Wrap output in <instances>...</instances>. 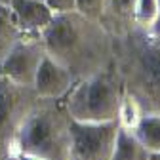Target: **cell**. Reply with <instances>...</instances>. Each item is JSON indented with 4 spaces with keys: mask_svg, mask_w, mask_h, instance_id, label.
Here are the masks:
<instances>
[{
    "mask_svg": "<svg viewBox=\"0 0 160 160\" xmlns=\"http://www.w3.org/2000/svg\"><path fill=\"white\" fill-rule=\"evenodd\" d=\"M151 32L156 34V36H160V0H158V17H156V23H154V27H152Z\"/></svg>",
    "mask_w": 160,
    "mask_h": 160,
    "instance_id": "cell-17",
    "label": "cell"
},
{
    "mask_svg": "<svg viewBox=\"0 0 160 160\" xmlns=\"http://www.w3.org/2000/svg\"><path fill=\"white\" fill-rule=\"evenodd\" d=\"M2 76H4V74H2V69H0V80H2Z\"/></svg>",
    "mask_w": 160,
    "mask_h": 160,
    "instance_id": "cell-22",
    "label": "cell"
},
{
    "mask_svg": "<svg viewBox=\"0 0 160 160\" xmlns=\"http://www.w3.org/2000/svg\"><path fill=\"white\" fill-rule=\"evenodd\" d=\"M6 160H19V158H17V154H10V156H8Z\"/></svg>",
    "mask_w": 160,
    "mask_h": 160,
    "instance_id": "cell-20",
    "label": "cell"
},
{
    "mask_svg": "<svg viewBox=\"0 0 160 160\" xmlns=\"http://www.w3.org/2000/svg\"><path fill=\"white\" fill-rule=\"evenodd\" d=\"M53 13H65L76 8V0H44Z\"/></svg>",
    "mask_w": 160,
    "mask_h": 160,
    "instance_id": "cell-16",
    "label": "cell"
},
{
    "mask_svg": "<svg viewBox=\"0 0 160 160\" xmlns=\"http://www.w3.org/2000/svg\"><path fill=\"white\" fill-rule=\"evenodd\" d=\"M133 6L135 0H105L103 13L99 17V23L112 36H124L133 27Z\"/></svg>",
    "mask_w": 160,
    "mask_h": 160,
    "instance_id": "cell-10",
    "label": "cell"
},
{
    "mask_svg": "<svg viewBox=\"0 0 160 160\" xmlns=\"http://www.w3.org/2000/svg\"><path fill=\"white\" fill-rule=\"evenodd\" d=\"M112 69H116L114 74L124 90L137 101L151 99L160 103V36L132 29L114 38Z\"/></svg>",
    "mask_w": 160,
    "mask_h": 160,
    "instance_id": "cell-2",
    "label": "cell"
},
{
    "mask_svg": "<svg viewBox=\"0 0 160 160\" xmlns=\"http://www.w3.org/2000/svg\"><path fill=\"white\" fill-rule=\"evenodd\" d=\"M46 50L40 34H21L8 55L0 61V69L6 78L21 86H32L34 74L44 59Z\"/></svg>",
    "mask_w": 160,
    "mask_h": 160,
    "instance_id": "cell-7",
    "label": "cell"
},
{
    "mask_svg": "<svg viewBox=\"0 0 160 160\" xmlns=\"http://www.w3.org/2000/svg\"><path fill=\"white\" fill-rule=\"evenodd\" d=\"M103 8H105V0H76V12L82 13L84 17L88 19H95L99 21V17L103 13Z\"/></svg>",
    "mask_w": 160,
    "mask_h": 160,
    "instance_id": "cell-15",
    "label": "cell"
},
{
    "mask_svg": "<svg viewBox=\"0 0 160 160\" xmlns=\"http://www.w3.org/2000/svg\"><path fill=\"white\" fill-rule=\"evenodd\" d=\"M19 36H21V31L15 23V17L10 6L0 2V61L8 55V52L13 48Z\"/></svg>",
    "mask_w": 160,
    "mask_h": 160,
    "instance_id": "cell-13",
    "label": "cell"
},
{
    "mask_svg": "<svg viewBox=\"0 0 160 160\" xmlns=\"http://www.w3.org/2000/svg\"><path fill=\"white\" fill-rule=\"evenodd\" d=\"M46 55L67 67L76 80L112 71L114 38L76 10L55 13L40 34Z\"/></svg>",
    "mask_w": 160,
    "mask_h": 160,
    "instance_id": "cell-1",
    "label": "cell"
},
{
    "mask_svg": "<svg viewBox=\"0 0 160 160\" xmlns=\"http://www.w3.org/2000/svg\"><path fill=\"white\" fill-rule=\"evenodd\" d=\"M158 17V0H135L133 6V27L151 32Z\"/></svg>",
    "mask_w": 160,
    "mask_h": 160,
    "instance_id": "cell-14",
    "label": "cell"
},
{
    "mask_svg": "<svg viewBox=\"0 0 160 160\" xmlns=\"http://www.w3.org/2000/svg\"><path fill=\"white\" fill-rule=\"evenodd\" d=\"M19 160H44V158H38V156H32V154H17Z\"/></svg>",
    "mask_w": 160,
    "mask_h": 160,
    "instance_id": "cell-18",
    "label": "cell"
},
{
    "mask_svg": "<svg viewBox=\"0 0 160 160\" xmlns=\"http://www.w3.org/2000/svg\"><path fill=\"white\" fill-rule=\"evenodd\" d=\"M122 95V82L112 71H107L76 80L63 103L74 122H114L118 120Z\"/></svg>",
    "mask_w": 160,
    "mask_h": 160,
    "instance_id": "cell-4",
    "label": "cell"
},
{
    "mask_svg": "<svg viewBox=\"0 0 160 160\" xmlns=\"http://www.w3.org/2000/svg\"><path fill=\"white\" fill-rule=\"evenodd\" d=\"M132 132L139 139V143L149 151V154L160 152V112L145 111Z\"/></svg>",
    "mask_w": 160,
    "mask_h": 160,
    "instance_id": "cell-11",
    "label": "cell"
},
{
    "mask_svg": "<svg viewBox=\"0 0 160 160\" xmlns=\"http://www.w3.org/2000/svg\"><path fill=\"white\" fill-rule=\"evenodd\" d=\"M38 95L32 86H21L2 76L0 80V160L15 154V139Z\"/></svg>",
    "mask_w": 160,
    "mask_h": 160,
    "instance_id": "cell-5",
    "label": "cell"
},
{
    "mask_svg": "<svg viewBox=\"0 0 160 160\" xmlns=\"http://www.w3.org/2000/svg\"><path fill=\"white\" fill-rule=\"evenodd\" d=\"M71 116L63 99L38 97L15 139V154L71 160Z\"/></svg>",
    "mask_w": 160,
    "mask_h": 160,
    "instance_id": "cell-3",
    "label": "cell"
},
{
    "mask_svg": "<svg viewBox=\"0 0 160 160\" xmlns=\"http://www.w3.org/2000/svg\"><path fill=\"white\" fill-rule=\"evenodd\" d=\"M111 160H149V151L139 143L132 130L120 126Z\"/></svg>",
    "mask_w": 160,
    "mask_h": 160,
    "instance_id": "cell-12",
    "label": "cell"
},
{
    "mask_svg": "<svg viewBox=\"0 0 160 160\" xmlns=\"http://www.w3.org/2000/svg\"><path fill=\"white\" fill-rule=\"evenodd\" d=\"M74 82L76 78L67 67L57 63L50 55H44V59L36 69L32 90L42 99H63L74 86Z\"/></svg>",
    "mask_w": 160,
    "mask_h": 160,
    "instance_id": "cell-8",
    "label": "cell"
},
{
    "mask_svg": "<svg viewBox=\"0 0 160 160\" xmlns=\"http://www.w3.org/2000/svg\"><path fill=\"white\" fill-rule=\"evenodd\" d=\"M0 2H4V4H8V2H10V0H0Z\"/></svg>",
    "mask_w": 160,
    "mask_h": 160,
    "instance_id": "cell-21",
    "label": "cell"
},
{
    "mask_svg": "<svg viewBox=\"0 0 160 160\" xmlns=\"http://www.w3.org/2000/svg\"><path fill=\"white\" fill-rule=\"evenodd\" d=\"M8 6L21 34H42L55 15L44 0H10Z\"/></svg>",
    "mask_w": 160,
    "mask_h": 160,
    "instance_id": "cell-9",
    "label": "cell"
},
{
    "mask_svg": "<svg viewBox=\"0 0 160 160\" xmlns=\"http://www.w3.org/2000/svg\"><path fill=\"white\" fill-rule=\"evenodd\" d=\"M118 128V120L97 124L71 120V160H111Z\"/></svg>",
    "mask_w": 160,
    "mask_h": 160,
    "instance_id": "cell-6",
    "label": "cell"
},
{
    "mask_svg": "<svg viewBox=\"0 0 160 160\" xmlns=\"http://www.w3.org/2000/svg\"><path fill=\"white\" fill-rule=\"evenodd\" d=\"M149 160H160V152H152V154H149Z\"/></svg>",
    "mask_w": 160,
    "mask_h": 160,
    "instance_id": "cell-19",
    "label": "cell"
}]
</instances>
